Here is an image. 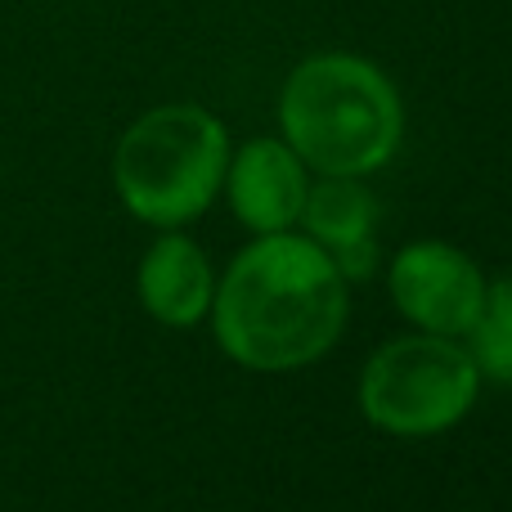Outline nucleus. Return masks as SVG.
Returning a JSON list of instances; mask_svg holds the SVG:
<instances>
[{
	"mask_svg": "<svg viewBox=\"0 0 512 512\" xmlns=\"http://www.w3.org/2000/svg\"><path fill=\"white\" fill-rule=\"evenodd\" d=\"M216 342L248 369H301L337 342L346 324V279L328 252L279 230L234 256L212 292Z\"/></svg>",
	"mask_w": 512,
	"mask_h": 512,
	"instance_id": "f257e3e1",
	"label": "nucleus"
},
{
	"mask_svg": "<svg viewBox=\"0 0 512 512\" xmlns=\"http://www.w3.org/2000/svg\"><path fill=\"white\" fill-rule=\"evenodd\" d=\"M279 122L288 149L324 176L378 171L400 144V95L369 59L315 54L283 81Z\"/></svg>",
	"mask_w": 512,
	"mask_h": 512,
	"instance_id": "f03ea898",
	"label": "nucleus"
},
{
	"mask_svg": "<svg viewBox=\"0 0 512 512\" xmlns=\"http://www.w3.org/2000/svg\"><path fill=\"white\" fill-rule=\"evenodd\" d=\"M230 140L225 126L198 104H167L144 113L113 153L122 203L149 225H185L225 185Z\"/></svg>",
	"mask_w": 512,
	"mask_h": 512,
	"instance_id": "7ed1b4c3",
	"label": "nucleus"
},
{
	"mask_svg": "<svg viewBox=\"0 0 512 512\" xmlns=\"http://www.w3.org/2000/svg\"><path fill=\"white\" fill-rule=\"evenodd\" d=\"M481 369L459 342L436 333L396 337L360 373V409L391 436H436L472 409Z\"/></svg>",
	"mask_w": 512,
	"mask_h": 512,
	"instance_id": "20e7f679",
	"label": "nucleus"
},
{
	"mask_svg": "<svg viewBox=\"0 0 512 512\" xmlns=\"http://www.w3.org/2000/svg\"><path fill=\"white\" fill-rule=\"evenodd\" d=\"M486 297V279L450 243H409L391 261V301L396 310L436 337H463Z\"/></svg>",
	"mask_w": 512,
	"mask_h": 512,
	"instance_id": "39448f33",
	"label": "nucleus"
},
{
	"mask_svg": "<svg viewBox=\"0 0 512 512\" xmlns=\"http://www.w3.org/2000/svg\"><path fill=\"white\" fill-rule=\"evenodd\" d=\"M230 207L248 230L279 234L297 225L306 203V162L279 140H248L225 167Z\"/></svg>",
	"mask_w": 512,
	"mask_h": 512,
	"instance_id": "423d86ee",
	"label": "nucleus"
},
{
	"mask_svg": "<svg viewBox=\"0 0 512 512\" xmlns=\"http://www.w3.org/2000/svg\"><path fill=\"white\" fill-rule=\"evenodd\" d=\"M140 301L158 324L189 328L212 310V270L185 234H162L140 261Z\"/></svg>",
	"mask_w": 512,
	"mask_h": 512,
	"instance_id": "0eeeda50",
	"label": "nucleus"
},
{
	"mask_svg": "<svg viewBox=\"0 0 512 512\" xmlns=\"http://www.w3.org/2000/svg\"><path fill=\"white\" fill-rule=\"evenodd\" d=\"M310 230V243H319L328 256L342 248H360L373 243V221H378V203L355 176H324L315 189H306L301 216Z\"/></svg>",
	"mask_w": 512,
	"mask_h": 512,
	"instance_id": "6e6552de",
	"label": "nucleus"
},
{
	"mask_svg": "<svg viewBox=\"0 0 512 512\" xmlns=\"http://www.w3.org/2000/svg\"><path fill=\"white\" fill-rule=\"evenodd\" d=\"M472 337V364H477L486 378L512 387V274L495 279L481 297V310L468 328Z\"/></svg>",
	"mask_w": 512,
	"mask_h": 512,
	"instance_id": "1a4fd4ad",
	"label": "nucleus"
},
{
	"mask_svg": "<svg viewBox=\"0 0 512 512\" xmlns=\"http://www.w3.org/2000/svg\"><path fill=\"white\" fill-rule=\"evenodd\" d=\"M328 261L337 265V274L342 279H364V274L378 265V243H360V248H342V252H333Z\"/></svg>",
	"mask_w": 512,
	"mask_h": 512,
	"instance_id": "9d476101",
	"label": "nucleus"
}]
</instances>
